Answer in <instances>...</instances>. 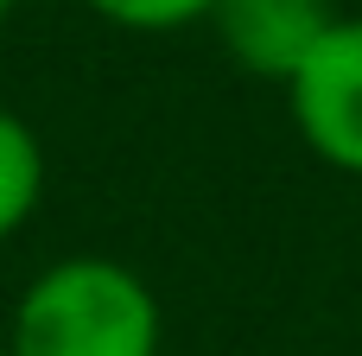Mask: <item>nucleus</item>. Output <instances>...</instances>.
I'll use <instances>...</instances> for the list:
<instances>
[{"label":"nucleus","instance_id":"7ed1b4c3","mask_svg":"<svg viewBox=\"0 0 362 356\" xmlns=\"http://www.w3.org/2000/svg\"><path fill=\"white\" fill-rule=\"evenodd\" d=\"M210 25H216L223 51L235 57V70L267 76V83L286 89L293 70L337 25V13H331V0H216Z\"/></svg>","mask_w":362,"mask_h":356},{"label":"nucleus","instance_id":"0eeeda50","mask_svg":"<svg viewBox=\"0 0 362 356\" xmlns=\"http://www.w3.org/2000/svg\"><path fill=\"white\" fill-rule=\"evenodd\" d=\"M0 356H13V350H6V344H0Z\"/></svg>","mask_w":362,"mask_h":356},{"label":"nucleus","instance_id":"423d86ee","mask_svg":"<svg viewBox=\"0 0 362 356\" xmlns=\"http://www.w3.org/2000/svg\"><path fill=\"white\" fill-rule=\"evenodd\" d=\"M13 6H19V0H0V19H6V13H13Z\"/></svg>","mask_w":362,"mask_h":356},{"label":"nucleus","instance_id":"20e7f679","mask_svg":"<svg viewBox=\"0 0 362 356\" xmlns=\"http://www.w3.org/2000/svg\"><path fill=\"white\" fill-rule=\"evenodd\" d=\"M38 197H45V147L25 115L0 108V242L32 223Z\"/></svg>","mask_w":362,"mask_h":356},{"label":"nucleus","instance_id":"39448f33","mask_svg":"<svg viewBox=\"0 0 362 356\" xmlns=\"http://www.w3.org/2000/svg\"><path fill=\"white\" fill-rule=\"evenodd\" d=\"M83 6L115 19V25H127V32H178L191 19H210L216 0H83Z\"/></svg>","mask_w":362,"mask_h":356},{"label":"nucleus","instance_id":"f03ea898","mask_svg":"<svg viewBox=\"0 0 362 356\" xmlns=\"http://www.w3.org/2000/svg\"><path fill=\"white\" fill-rule=\"evenodd\" d=\"M286 108L325 166L362 178V19H337L318 38L286 83Z\"/></svg>","mask_w":362,"mask_h":356},{"label":"nucleus","instance_id":"f257e3e1","mask_svg":"<svg viewBox=\"0 0 362 356\" xmlns=\"http://www.w3.org/2000/svg\"><path fill=\"white\" fill-rule=\"evenodd\" d=\"M165 318L153 287L115 255H64L13 306V356H159Z\"/></svg>","mask_w":362,"mask_h":356}]
</instances>
